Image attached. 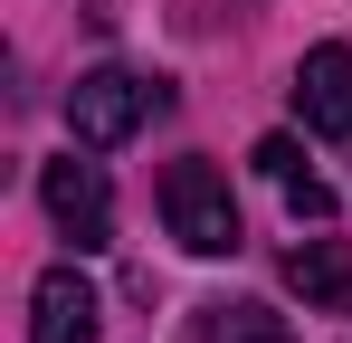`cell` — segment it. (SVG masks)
<instances>
[{"mask_svg": "<svg viewBox=\"0 0 352 343\" xmlns=\"http://www.w3.org/2000/svg\"><path fill=\"white\" fill-rule=\"evenodd\" d=\"M38 200H48V220L76 238V258L115 238V191H105V172H96V163H76V153L38 172Z\"/></svg>", "mask_w": 352, "mask_h": 343, "instance_id": "3", "label": "cell"}, {"mask_svg": "<svg viewBox=\"0 0 352 343\" xmlns=\"http://www.w3.org/2000/svg\"><path fill=\"white\" fill-rule=\"evenodd\" d=\"M276 191H286V210H295V220H314V229L333 220V191H324V181H314V172H305V163H295L286 181H276Z\"/></svg>", "mask_w": 352, "mask_h": 343, "instance_id": "8", "label": "cell"}, {"mask_svg": "<svg viewBox=\"0 0 352 343\" xmlns=\"http://www.w3.org/2000/svg\"><path fill=\"white\" fill-rule=\"evenodd\" d=\"M295 114H305V134L352 143V48H343V39L305 48V67H295Z\"/></svg>", "mask_w": 352, "mask_h": 343, "instance_id": "4", "label": "cell"}, {"mask_svg": "<svg viewBox=\"0 0 352 343\" xmlns=\"http://www.w3.org/2000/svg\"><path fill=\"white\" fill-rule=\"evenodd\" d=\"M190 343H295V334H286V315H267V305H200Z\"/></svg>", "mask_w": 352, "mask_h": 343, "instance_id": "7", "label": "cell"}, {"mask_svg": "<svg viewBox=\"0 0 352 343\" xmlns=\"http://www.w3.org/2000/svg\"><path fill=\"white\" fill-rule=\"evenodd\" d=\"M172 96L153 86V76H133V67H86L76 86H67V134L86 143V153H115L143 134V114H162Z\"/></svg>", "mask_w": 352, "mask_h": 343, "instance_id": "1", "label": "cell"}, {"mask_svg": "<svg viewBox=\"0 0 352 343\" xmlns=\"http://www.w3.org/2000/svg\"><path fill=\"white\" fill-rule=\"evenodd\" d=\"M162 229H172L190 258H238V200H229V181L210 163H172L162 172Z\"/></svg>", "mask_w": 352, "mask_h": 343, "instance_id": "2", "label": "cell"}, {"mask_svg": "<svg viewBox=\"0 0 352 343\" xmlns=\"http://www.w3.org/2000/svg\"><path fill=\"white\" fill-rule=\"evenodd\" d=\"M248 163L267 172V181H286V172L305 163V153H295V134H267V143H257V153H248Z\"/></svg>", "mask_w": 352, "mask_h": 343, "instance_id": "9", "label": "cell"}, {"mask_svg": "<svg viewBox=\"0 0 352 343\" xmlns=\"http://www.w3.org/2000/svg\"><path fill=\"white\" fill-rule=\"evenodd\" d=\"M286 286L305 305H352V238H295L286 248Z\"/></svg>", "mask_w": 352, "mask_h": 343, "instance_id": "6", "label": "cell"}, {"mask_svg": "<svg viewBox=\"0 0 352 343\" xmlns=\"http://www.w3.org/2000/svg\"><path fill=\"white\" fill-rule=\"evenodd\" d=\"M96 324H105V305L76 267H48L29 286V343H96Z\"/></svg>", "mask_w": 352, "mask_h": 343, "instance_id": "5", "label": "cell"}]
</instances>
